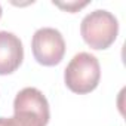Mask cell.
Masks as SVG:
<instances>
[{"instance_id":"obj_1","label":"cell","mask_w":126,"mask_h":126,"mask_svg":"<svg viewBox=\"0 0 126 126\" xmlns=\"http://www.w3.org/2000/svg\"><path fill=\"white\" fill-rule=\"evenodd\" d=\"M49 102L37 88H24L14 99V116L0 117V126H46Z\"/></svg>"},{"instance_id":"obj_2","label":"cell","mask_w":126,"mask_h":126,"mask_svg":"<svg viewBox=\"0 0 126 126\" xmlns=\"http://www.w3.org/2000/svg\"><path fill=\"white\" fill-rule=\"evenodd\" d=\"M101 79L99 61L89 52L76 53L64 71V82L74 94H89L96 89Z\"/></svg>"},{"instance_id":"obj_3","label":"cell","mask_w":126,"mask_h":126,"mask_svg":"<svg viewBox=\"0 0 126 126\" xmlns=\"http://www.w3.org/2000/svg\"><path fill=\"white\" fill-rule=\"evenodd\" d=\"M80 34L88 46L96 50H102L110 47L119 34V22L117 18L105 11L96 9L88 14L80 24Z\"/></svg>"},{"instance_id":"obj_4","label":"cell","mask_w":126,"mask_h":126,"mask_svg":"<svg viewBox=\"0 0 126 126\" xmlns=\"http://www.w3.org/2000/svg\"><path fill=\"white\" fill-rule=\"evenodd\" d=\"M33 56L45 67L58 65L65 55V40L62 34L52 27L39 28L31 40Z\"/></svg>"},{"instance_id":"obj_5","label":"cell","mask_w":126,"mask_h":126,"mask_svg":"<svg viewBox=\"0 0 126 126\" xmlns=\"http://www.w3.org/2000/svg\"><path fill=\"white\" fill-rule=\"evenodd\" d=\"M24 59L22 42L9 31H0V76L18 70Z\"/></svg>"},{"instance_id":"obj_6","label":"cell","mask_w":126,"mask_h":126,"mask_svg":"<svg viewBox=\"0 0 126 126\" xmlns=\"http://www.w3.org/2000/svg\"><path fill=\"white\" fill-rule=\"evenodd\" d=\"M89 2H82V3H79V2H67V3H61V2H53V5L55 6H58V8H61V9H64V11H67V12H77L79 9H82V8H85L86 5H88Z\"/></svg>"},{"instance_id":"obj_7","label":"cell","mask_w":126,"mask_h":126,"mask_svg":"<svg viewBox=\"0 0 126 126\" xmlns=\"http://www.w3.org/2000/svg\"><path fill=\"white\" fill-rule=\"evenodd\" d=\"M0 18H2V6H0Z\"/></svg>"}]
</instances>
